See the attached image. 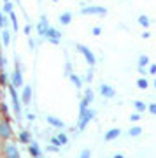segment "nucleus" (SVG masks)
<instances>
[{
    "mask_svg": "<svg viewBox=\"0 0 156 158\" xmlns=\"http://www.w3.org/2000/svg\"><path fill=\"white\" fill-rule=\"evenodd\" d=\"M95 114L96 113L93 111V109H89V107H86L84 111H79V121H77V130L79 132H83V130L86 128V125L95 118Z\"/></svg>",
    "mask_w": 156,
    "mask_h": 158,
    "instance_id": "obj_1",
    "label": "nucleus"
},
{
    "mask_svg": "<svg viewBox=\"0 0 156 158\" xmlns=\"http://www.w3.org/2000/svg\"><path fill=\"white\" fill-rule=\"evenodd\" d=\"M81 14L83 16H105L107 9L102 6H86L81 9Z\"/></svg>",
    "mask_w": 156,
    "mask_h": 158,
    "instance_id": "obj_2",
    "label": "nucleus"
},
{
    "mask_svg": "<svg viewBox=\"0 0 156 158\" xmlns=\"http://www.w3.org/2000/svg\"><path fill=\"white\" fill-rule=\"evenodd\" d=\"M7 88H9V95H11V102H12V107H14V113H16V116H19V114H21V98H19L16 88L12 85H7Z\"/></svg>",
    "mask_w": 156,
    "mask_h": 158,
    "instance_id": "obj_3",
    "label": "nucleus"
},
{
    "mask_svg": "<svg viewBox=\"0 0 156 158\" xmlns=\"http://www.w3.org/2000/svg\"><path fill=\"white\" fill-rule=\"evenodd\" d=\"M12 137V127L9 123V118L0 119V141H7Z\"/></svg>",
    "mask_w": 156,
    "mask_h": 158,
    "instance_id": "obj_4",
    "label": "nucleus"
},
{
    "mask_svg": "<svg viewBox=\"0 0 156 158\" xmlns=\"http://www.w3.org/2000/svg\"><path fill=\"white\" fill-rule=\"evenodd\" d=\"M76 49L81 53L84 56V60L89 63V67H93L96 63V58H95V55H93V51L89 49V48H86V46H83V44H76Z\"/></svg>",
    "mask_w": 156,
    "mask_h": 158,
    "instance_id": "obj_5",
    "label": "nucleus"
},
{
    "mask_svg": "<svg viewBox=\"0 0 156 158\" xmlns=\"http://www.w3.org/2000/svg\"><path fill=\"white\" fill-rule=\"evenodd\" d=\"M11 85L14 86V88L23 86V70H21L19 62L16 63V69H14V70H12V74H11Z\"/></svg>",
    "mask_w": 156,
    "mask_h": 158,
    "instance_id": "obj_6",
    "label": "nucleus"
},
{
    "mask_svg": "<svg viewBox=\"0 0 156 158\" xmlns=\"http://www.w3.org/2000/svg\"><path fill=\"white\" fill-rule=\"evenodd\" d=\"M4 155L9 158H19V149H18V146L14 142L7 139V142L4 144Z\"/></svg>",
    "mask_w": 156,
    "mask_h": 158,
    "instance_id": "obj_7",
    "label": "nucleus"
},
{
    "mask_svg": "<svg viewBox=\"0 0 156 158\" xmlns=\"http://www.w3.org/2000/svg\"><path fill=\"white\" fill-rule=\"evenodd\" d=\"M46 39L49 40L51 44H60V39H61V32L60 30L53 28V27H47V30H46Z\"/></svg>",
    "mask_w": 156,
    "mask_h": 158,
    "instance_id": "obj_8",
    "label": "nucleus"
},
{
    "mask_svg": "<svg viewBox=\"0 0 156 158\" xmlns=\"http://www.w3.org/2000/svg\"><path fill=\"white\" fill-rule=\"evenodd\" d=\"M98 90H100V95L104 97V98H114V97H116V90H114L111 85H105V83H104V85H100Z\"/></svg>",
    "mask_w": 156,
    "mask_h": 158,
    "instance_id": "obj_9",
    "label": "nucleus"
},
{
    "mask_svg": "<svg viewBox=\"0 0 156 158\" xmlns=\"http://www.w3.org/2000/svg\"><path fill=\"white\" fill-rule=\"evenodd\" d=\"M21 104H25V106H28L30 102H32V86L30 85H25L23 86V91H21Z\"/></svg>",
    "mask_w": 156,
    "mask_h": 158,
    "instance_id": "obj_10",
    "label": "nucleus"
},
{
    "mask_svg": "<svg viewBox=\"0 0 156 158\" xmlns=\"http://www.w3.org/2000/svg\"><path fill=\"white\" fill-rule=\"evenodd\" d=\"M47 27H49V23H47V16H42V18H40V21L37 23L35 30H37V34H39L40 37H44V35H46V30H47Z\"/></svg>",
    "mask_w": 156,
    "mask_h": 158,
    "instance_id": "obj_11",
    "label": "nucleus"
},
{
    "mask_svg": "<svg viewBox=\"0 0 156 158\" xmlns=\"http://www.w3.org/2000/svg\"><path fill=\"white\" fill-rule=\"evenodd\" d=\"M46 121H47L51 127H55V128H65V123H63L60 118H55V116H51V114L46 116Z\"/></svg>",
    "mask_w": 156,
    "mask_h": 158,
    "instance_id": "obj_12",
    "label": "nucleus"
},
{
    "mask_svg": "<svg viewBox=\"0 0 156 158\" xmlns=\"http://www.w3.org/2000/svg\"><path fill=\"white\" fill-rule=\"evenodd\" d=\"M119 135H121V130L119 128H111V130H107L105 132L104 139H105L107 142H111V141H114V139H117Z\"/></svg>",
    "mask_w": 156,
    "mask_h": 158,
    "instance_id": "obj_13",
    "label": "nucleus"
},
{
    "mask_svg": "<svg viewBox=\"0 0 156 158\" xmlns=\"http://www.w3.org/2000/svg\"><path fill=\"white\" fill-rule=\"evenodd\" d=\"M27 146H28V155H30V156H40V148H39V144H37V142L30 141Z\"/></svg>",
    "mask_w": 156,
    "mask_h": 158,
    "instance_id": "obj_14",
    "label": "nucleus"
},
{
    "mask_svg": "<svg viewBox=\"0 0 156 158\" xmlns=\"http://www.w3.org/2000/svg\"><path fill=\"white\" fill-rule=\"evenodd\" d=\"M58 21H60V25H63V27H67V25H70L72 23V14L70 12H61L60 18H58Z\"/></svg>",
    "mask_w": 156,
    "mask_h": 158,
    "instance_id": "obj_15",
    "label": "nucleus"
},
{
    "mask_svg": "<svg viewBox=\"0 0 156 158\" xmlns=\"http://www.w3.org/2000/svg\"><path fill=\"white\" fill-rule=\"evenodd\" d=\"M68 79H70V81H72V85L76 86V88H77V90H79V88H81V86H83V79L79 77L77 74L70 72V74H68Z\"/></svg>",
    "mask_w": 156,
    "mask_h": 158,
    "instance_id": "obj_16",
    "label": "nucleus"
},
{
    "mask_svg": "<svg viewBox=\"0 0 156 158\" xmlns=\"http://www.w3.org/2000/svg\"><path fill=\"white\" fill-rule=\"evenodd\" d=\"M137 21H139V25L142 28H149L151 27V19H149V16H146V14H140V16L137 18Z\"/></svg>",
    "mask_w": 156,
    "mask_h": 158,
    "instance_id": "obj_17",
    "label": "nucleus"
},
{
    "mask_svg": "<svg viewBox=\"0 0 156 158\" xmlns=\"http://www.w3.org/2000/svg\"><path fill=\"white\" fill-rule=\"evenodd\" d=\"M7 16H9V21H11V25H12V28H14V32H18V30H19V25H18V16H16V12H14V9H12V11L9 12Z\"/></svg>",
    "mask_w": 156,
    "mask_h": 158,
    "instance_id": "obj_18",
    "label": "nucleus"
},
{
    "mask_svg": "<svg viewBox=\"0 0 156 158\" xmlns=\"http://www.w3.org/2000/svg\"><path fill=\"white\" fill-rule=\"evenodd\" d=\"M30 141H32V134H30L28 130L19 132V142H21V144H28Z\"/></svg>",
    "mask_w": 156,
    "mask_h": 158,
    "instance_id": "obj_19",
    "label": "nucleus"
},
{
    "mask_svg": "<svg viewBox=\"0 0 156 158\" xmlns=\"http://www.w3.org/2000/svg\"><path fill=\"white\" fill-rule=\"evenodd\" d=\"M93 98H95V93H93V90H91V88H86V90H84V97H83V100L89 106V104L93 102Z\"/></svg>",
    "mask_w": 156,
    "mask_h": 158,
    "instance_id": "obj_20",
    "label": "nucleus"
},
{
    "mask_svg": "<svg viewBox=\"0 0 156 158\" xmlns=\"http://www.w3.org/2000/svg\"><path fill=\"white\" fill-rule=\"evenodd\" d=\"M2 44L4 46L11 44V32H9L7 28H2Z\"/></svg>",
    "mask_w": 156,
    "mask_h": 158,
    "instance_id": "obj_21",
    "label": "nucleus"
},
{
    "mask_svg": "<svg viewBox=\"0 0 156 158\" xmlns=\"http://www.w3.org/2000/svg\"><path fill=\"white\" fill-rule=\"evenodd\" d=\"M133 107H135V111H137V113H140V114L147 111V106H146L142 100H135L133 102Z\"/></svg>",
    "mask_w": 156,
    "mask_h": 158,
    "instance_id": "obj_22",
    "label": "nucleus"
},
{
    "mask_svg": "<svg viewBox=\"0 0 156 158\" xmlns=\"http://www.w3.org/2000/svg\"><path fill=\"white\" fill-rule=\"evenodd\" d=\"M140 134H142V127H139V125H135V127H132V128L128 130L130 137H139Z\"/></svg>",
    "mask_w": 156,
    "mask_h": 158,
    "instance_id": "obj_23",
    "label": "nucleus"
},
{
    "mask_svg": "<svg viewBox=\"0 0 156 158\" xmlns=\"http://www.w3.org/2000/svg\"><path fill=\"white\" fill-rule=\"evenodd\" d=\"M56 139H58V144H60V146H65V144L68 142V137H67V134H65V132L56 134Z\"/></svg>",
    "mask_w": 156,
    "mask_h": 158,
    "instance_id": "obj_24",
    "label": "nucleus"
},
{
    "mask_svg": "<svg viewBox=\"0 0 156 158\" xmlns=\"http://www.w3.org/2000/svg\"><path fill=\"white\" fill-rule=\"evenodd\" d=\"M137 86H139L140 90H147V88H149V81H147L144 76H142V77L137 79Z\"/></svg>",
    "mask_w": 156,
    "mask_h": 158,
    "instance_id": "obj_25",
    "label": "nucleus"
},
{
    "mask_svg": "<svg viewBox=\"0 0 156 158\" xmlns=\"http://www.w3.org/2000/svg\"><path fill=\"white\" fill-rule=\"evenodd\" d=\"M149 63H151V60H149L147 55H140V56H139V65H140V67H147Z\"/></svg>",
    "mask_w": 156,
    "mask_h": 158,
    "instance_id": "obj_26",
    "label": "nucleus"
},
{
    "mask_svg": "<svg viewBox=\"0 0 156 158\" xmlns=\"http://www.w3.org/2000/svg\"><path fill=\"white\" fill-rule=\"evenodd\" d=\"M7 81H9L7 72L6 70H0V86H7Z\"/></svg>",
    "mask_w": 156,
    "mask_h": 158,
    "instance_id": "obj_27",
    "label": "nucleus"
},
{
    "mask_svg": "<svg viewBox=\"0 0 156 158\" xmlns=\"http://www.w3.org/2000/svg\"><path fill=\"white\" fill-rule=\"evenodd\" d=\"M7 16H6V12L4 11H0V28H7Z\"/></svg>",
    "mask_w": 156,
    "mask_h": 158,
    "instance_id": "obj_28",
    "label": "nucleus"
},
{
    "mask_svg": "<svg viewBox=\"0 0 156 158\" xmlns=\"http://www.w3.org/2000/svg\"><path fill=\"white\" fill-rule=\"evenodd\" d=\"M12 9H14V7H12V2H11V0H7V2H4V7H2V11L6 12V14H9V12H11Z\"/></svg>",
    "mask_w": 156,
    "mask_h": 158,
    "instance_id": "obj_29",
    "label": "nucleus"
},
{
    "mask_svg": "<svg viewBox=\"0 0 156 158\" xmlns=\"http://www.w3.org/2000/svg\"><path fill=\"white\" fill-rule=\"evenodd\" d=\"M46 151H47V153H58V151H60V146H56V144H49V146L46 148Z\"/></svg>",
    "mask_w": 156,
    "mask_h": 158,
    "instance_id": "obj_30",
    "label": "nucleus"
},
{
    "mask_svg": "<svg viewBox=\"0 0 156 158\" xmlns=\"http://www.w3.org/2000/svg\"><path fill=\"white\" fill-rule=\"evenodd\" d=\"M0 109H2V114H4V118H9V109L4 102H0Z\"/></svg>",
    "mask_w": 156,
    "mask_h": 158,
    "instance_id": "obj_31",
    "label": "nucleus"
},
{
    "mask_svg": "<svg viewBox=\"0 0 156 158\" xmlns=\"http://www.w3.org/2000/svg\"><path fill=\"white\" fill-rule=\"evenodd\" d=\"M147 74L156 76V63H149V67H147Z\"/></svg>",
    "mask_w": 156,
    "mask_h": 158,
    "instance_id": "obj_32",
    "label": "nucleus"
},
{
    "mask_svg": "<svg viewBox=\"0 0 156 158\" xmlns=\"http://www.w3.org/2000/svg\"><path fill=\"white\" fill-rule=\"evenodd\" d=\"M147 111H149L153 116H156V102H153V104H149V106H147Z\"/></svg>",
    "mask_w": 156,
    "mask_h": 158,
    "instance_id": "obj_33",
    "label": "nucleus"
},
{
    "mask_svg": "<svg viewBox=\"0 0 156 158\" xmlns=\"http://www.w3.org/2000/svg\"><path fill=\"white\" fill-rule=\"evenodd\" d=\"M32 30H34V27H32V25H30V23H27V27H25V28H23V32H25V35H30L32 34Z\"/></svg>",
    "mask_w": 156,
    "mask_h": 158,
    "instance_id": "obj_34",
    "label": "nucleus"
},
{
    "mask_svg": "<svg viewBox=\"0 0 156 158\" xmlns=\"http://www.w3.org/2000/svg\"><path fill=\"white\" fill-rule=\"evenodd\" d=\"M130 119H132V121H139V119H140V113L135 111L133 114H130Z\"/></svg>",
    "mask_w": 156,
    "mask_h": 158,
    "instance_id": "obj_35",
    "label": "nucleus"
},
{
    "mask_svg": "<svg viewBox=\"0 0 156 158\" xmlns=\"http://www.w3.org/2000/svg\"><path fill=\"white\" fill-rule=\"evenodd\" d=\"M6 65H7V58L4 56V55H0V67L6 69Z\"/></svg>",
    "mask_w": 156,
    "mask_h": 158,
    "instance_id": "obj_36",
    "label": "nucleus"
},
{
    "mask_svg": "<svg viewBox=\"0 0 156 158\" xmlns=\"http://www.w3.org/2000/svg\"><path fill=\"white\" fill-rule=\"evenodd\" d=\"M91 156V151H89V149H83V151H81V158H89Z\"/></svg>",
    "mask_w": 156,
    "mask_h": 158,
    "instance_id": "obj_37",
    "label": "nucleus"
},
{
    "mask_svg": "<svg viewBox=\"0 0 156 158\" xmlns=\"http://www.w3.org/2000/svg\"><path fill=\"white\" fill-rule=\"evenodd\" d=\"M91 34H93V35H96V37H98V35L102 34V28H100V27H95V28L91 30Z\"/></svg>",
    "mask_w": 156,
    "mask_h": 158,
    "instance_id": "obj_38",
    "label": "nucleus"
},
{
    "mask_svg": "<svg viewBox=\"0 0 156 158\" xmlns=\"http://www.w3.org/2000/svg\"><path fill=\"white\" fill-rule=\"evenodd\" d=\"M91 79H93V69H89V70H88V76H86V81H88V83L91 81Z\"/></svg>",
    "mask_w": 156,
    "mask_h": 158,
    "instance_id": "obj_39",
    "label": "nucleus"
},
{
    "mask_svg": "<svg viewBox=\"0 0 156 158\" xmlns=\"http://www.w3.org/2000/svg\"><path fill=\"white\" fill-rule=\"evenodd\" d=\"M139 74H140V76H146V74H147V69L140 67V65H139Z\"/></svg>",
    "mask_w": 156,
    "mask_h": 158,
    "instance_id": "obj_40",
    "label": "nucleus"
},
{
    "mask_svg": "<svg viewBox=\"0 0 156 158\" xmlns=\"http://www.w3.org/2000/svg\"><path fill=\"white\" fill-rule=\"evenodd\" d=\"M70 72H72V67H70V63H67L65 65V76H68Z\"/></svg>",
    "mask_w": 156,
    "mask_h": 158,
    "instance_id": "obj_41",
    "label": "nucleus"
},
{
    "mask_svg": "<svg viewBox=\"0 0 156 158\" xmlns=\"http://www.w3.org/2000/svg\"><path fill=\"white\" fill-rule=\"evenodd\" d=\"M28 44H30V49H32V51L35 49V40L34 39H28Z\"/></svg>",
    "mask_w": 156,
    "mask_h": 158,
    "instance_id": "obj_42",
    "label": "nucleus"
},
{
    "mask_svg": "<svg viewBox=\"0 0 156 158\" xmlns=\"http://www.w3.org/2000/svg\"><path fill=\"white\" fill-rule=\"evenodd\" d=\"M27 118H28V121H34V119H35V114L28 113V114H27Z\"/></svg>",
    "mask_w": 156,
    "mask_h": 158,
    "instance_id": "obj_43",
    "label": "nucleus"
},
{
    "mask_svg": "<svg viewBox=\"0 0 156 158\" xmlns=\"http://www.w3.org/2000/svg\"><path fill=\"white\" fill-rule=\"evenodd\" d=\"M142 37H144V39H149V37H151V32H144V34H142Z\"/></svg>",
    "mask_w": 156,
    "mask_h": 158,
    "instance_id": "obj_44",
    "label": "nucleus"
},
{
    "mask_svg": "<svg viewBox=\"0 0 156 158\" xmlns=\"http://www.w3.org/2000/svg\"><path fill=\"white\" fill-rule=\"evenodd\" d=\"M114 158H125V155H121V153H116V155H114Z\"/></svg>",
    "mask_w": 156,
    "mask_h": 158,
    "instance_id": "obj_45",
    "label": "nucleus"
},
{
    "mask_svg": "<svg viewBox=\"0 0 156 158\" xmlns=\"http://www.w3.org/2000/svg\"><path fill=\"white\" fill-rule=\"evenodd\" d=\"M2 118H4V114H2V113H0V119H2Z\"/></svg>",
    "mask_w": 156,
    "mask_h": 158,
    "instance_id": "obj_46",
    "label": "nucleus"
},
{
    "mask_svg": "<svg viewBox=\"0 0 156 158\" xmlns=\"http://www.w3.org/2000/svg\"><path fill=\"white\" fill-rule=\"evenodd\" d=\"M154 88H156V77H154Z\"/></svg>",
    "mask_w": 156,
    "mask_h": 158,
    "instance_id": "obj_47",
    "label": "nucleus"
},
{
    "mask_svg": "<svg viewBox=\"0 0 156 158\" xmlns=\"http://www.w3.org/2000/svg\"><path fill=\"white\" fill-rule=\"evenodd\" d=\"M53 2H58V0H53Z\"/></svg>",
    "mask_w": 156,
    "mask_h": 158,
    "instance_id": "obj_48",
    "label": "nucleus"
},
{
    "mask_svg": "<svg viewBox=\"0 0 156 158\" xmlns=\"http://www.w3.org/2000/svg\"><path fill=\"white\" fill-rule=\"evenodd\" d=\"M4 2H7V0H4Z\"/></svg>",
    "mask_w": 156,
    "mask_h": 158,
    "instance_id": "obj_49",
    "label": "nucleus"
}]
</instances>
